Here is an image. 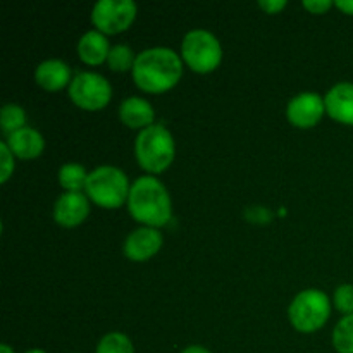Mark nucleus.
Returning a JSON list of instances; mask_svg holds the SVG:
<instances>
[{
  "instance_id": "17",
  "label": "nucleus",
  "mask_w": 353,
  "mask_h": 353,
  "mask_svg": "<svg viewBox=\"0 0 353 353\" xmlns=\"http://www.w3.org/2000/svg\"><path fill=\"white\" fill-rule=\"evenodd\" d=\"M90 172L85 171L81 164L78 162H69L64 164L59 171V183L65 192H81L86 186Z\"/></svg>"
},
{
  "instance_id": "29",
  "label": "nucleus",
  "mask_w": 353,
  "mask_h": 353,
  "mask_svg": "<svg viewBox=\"0 0 353 353\" xmlns=\"http://www.w3.org/2000/svg\"><path fill=\"white\" fill-rule=\"evenodd\" d=\"M26 353H47V352H43V350H38V348H34V350H30V352H26Z\"/></svg>"
},
{
  "instance_id": "12",
  "label": "nucleus",
  "mask_w": 353,
  "mask_h": 353,
  "mask_svg": "<svg viewBox=\"0 0 353 353\" xmlns=\"http://www.w3.org/2000/svg\"><path fill=\"white\" fill-rule=\"evenodd\" d=\"M326 112L333 119L353 126V83H338L324 97Z\"/></svg>"
},
{
  "instance_id": "10",
  "label": "nucleus",
  "mask_w": 353,
  "mask_h": 353,
  "mask_svg": "<svg viewBox=\"0 0 353 353\" xmlns=\"http://www.w3.org/2000/svg\"><path fill=\"white\" fill-rule=\"evenodd\" d=\"M164 238L157 228H138V230L131 231L128 234L126 241H124V255L134 262H143L147 259L154 257L159 250H161Z\"/></svg>"
},
{
  "instance_id": "24",
  "label": "nucleus",
  "mask_w": 353,
  "mask_h": 353,
  "mask_svg": "<svg viewBox=\"0 0 353 353\" xmlns=\"http://www.w3.org/2000/svg\"><path fill=\"white\" fill-rule=\"evenodd\" d=\"M331 6H333V2H330V0H305V2H303V7L314 14L326 12Z\"/></svg>"
},
{
  "instance_id": "8",
  "label": "nucleus",
  "mask_w": 353,
  "mask_h": 353,
  "mask_svg": "<svg viewBox=\"0 0 353 353\" xmlns=\"http://www.w3.org/2000/svg\"><path fill=\"white\" fill-rule=\"evenodd\" d=\"M137 17L133 0H100L92 9V23L102 33L116 34L128 30Z\"/></svg>"
},
{
  "instance_id": "20",
  "label": "nucleus",
  "mask_w": 353,
  "mask_h": 353,
  "mask_svg": "<svg viewBox=\"0 0 353 353\" xmlns=\"http://www.w3.org/2000/svg\"><path fill=\"white\" fill-rule=\"evenodd\" d=\"M24 124H26V114H24L23 107L16 105V103H7V105L2 107V110H0V128L7 134L23 130Z\"/></svg>"
},
{
  "instance_id": "28",
  "label": "nucleus",
  "mask_w": 353,
  "mask_h": 353,
  "mask_svg": "<svg viewBox=\"0 0 353 353\" xmlns=\"http://www.w3.org/2000/svg\"><path fill=\"white\" fill-rule=\"evenodd\" d=\"M0 353H14V350L9 347V345L3 343V345H0Z\"/></svg>"
},
{
  "instance_id": "13",
  "label": "nucleus",
  "mask_w": 353,
  "mask_h": 353,
  "mask_svg": "<svg viewBox=\"0 0 353 353\" xmlns=\"http://www.w3.org/2000/svg\"><path fill=\"white\" fill-rule=\"evenodd\" d=\"M119 117L126 126L133 130H145L154 124V107L140 97H128L119 105Z\"/></svg>"
},
{
  "instance_id": "16",
  "label": "nucleus",
  "mask_w": 353,
  "mask_h": 353,
  "mask_svg": "<svg viewBox=\"0 0 353 353\" xmlns=\"http://www.w3.org/2000/svg\"><path fill=\"white\" fill-rule=\"evenodd\" d=\"M109 40L105 34L99 30L86 31L78 43V55L83 62L90 65L102 64L109 57Z\"/></svg>"
},
{
  "instance_id": "1",
  "label": "nucleus",
  "mask_w": 353,
  "mask_h": 353,
  "mask_svg": "<svg viewBox=\"0 0 353 353\" xmlns=\"http://www.w3.org/2000/svg\"><path fill=\"white\" fill-rule=\"evenodd\" d=\"M131 72L138 88L162 93L176 86L183 74V64L172 48L154 47L137 55Z\"/></svg>"
},
{
  "instance_id": "7",
  "label": "nucleus",
  "mask_w": 353,
  "mask_h": 353,
  "mask_svg": "<svg viewBox=\"0 0 353 353\" xmlns=\"http://www.w3.org/2000/svg\"><path fill=\"white\" fill-rule=\"evenodd\" d=\"M69 97L81 109L99 110L109 103L112 88L102 74L78 72L69 85Z\"/></svg>"
},
{
  "instance_id": "11",
  "label": "nucleus",
  "mask_w": 353,
  "mask_h": 353,
  "mask_svg": "<svg viewBox=\"0 0 353 353\" xmlns=\"http://www.w3.org/2000/svg\"><path fill=\"white\" fill-rule=\"evenodd\" d=\"M90 203L81 192H65L54 205L55 223L64 228L79 226L88 217Z\"/></svg>"
},
{
  "instance_id": "21",
  "label": "nucleus",
  "mask_w": 353,
  "mask_h": 353,
  "mask_svg": "<svg viewBox=\"0 0 353 353\" xmlns=\"http://www.w3.org/2000/svg\"><path fill=\"white\" fill-rule=\"evenodd\" d=\"M95 353H134V348L126 334L114 331L100 340Z\"/></svg>"
},
{
  "instance_id": "26",
  "label": "nucleus",
  "mask_w": 353,
  "mask_h": 353,
  "mask_svg": "<svg viewBox=\"0 0 353 353\" xmlns=\"http://www.w3.org/2000/svg\"><path fill=\"white\" fill-rule=\"evenodd\" d=\"M334 6L343 10V12L353 14V0H338V2H334Z\"/></svg>"
},
{
  "instance_id": "4",
  "label": "nucleus",
  "mask_w": 353,
  "mask_h": 353,
  "mask_svg": "<svg viewBox=\"0 0 353 353\" xmlns=\"http://www.w3.org/2000/svg\"><path fill=\"white\" fill-rule=\"evenodd\" d=\"M86 193L97 205L103 209H117L130 196L128 176L116 165H100L88 174Z\"/></svg>"
},
{
  "instance_id": "9",
  "label": "nucleus",
  "mask_w": 353,
  "mask_h": 353,
  "mask_svg": "<svg viewBox=\"0 0 353 353\" xmlns=\"http://www.w3.org/2000/svg\"><path fill=\"white\" fill-rule=\"evenodd\" d=\"M326 112V103L319 93L303 92L290 100L286 116L296 128H312Z\"/></svg>"
},
{
  "instance_id": "22",
  "label": "nucleus",
  "mask_w": 353,
  "mask_h": 353,
  "mask_svg": "<svg viewBox=\"0 0 353 353\" xmlns=\"http://www.w3.org/2000/svg\"><path fill=\"white\" fill-rule=\"evenodd\" d=\"M334 305L340 312L353 314V285H341L334 292Z\"/></svg>"
},
{
  "instance_id": "14",
  "label": "nucleus",
  "mask_w": 353,
  "mask_h": 353,
  "mask_svg": "<svg viewBox=\"0 0 353 353\" xmlns=\"http://www.w3.org/2000/svg\"><path fill=\"white\" fill-rule=\"evenodd\" d=\"M7 145L10 152L19 159H34L41 155L45 148V140L40 131L33 130L30 126H24L23 130H17L7 137Z\"/></svg>"
},
{
  "instance_id": "5",
  "label": "nucleus",
  "mask_w": 353,
  "mask_h": 353,
  "mask_svg": "<svg viewBox=\"0 0 353 353\" xmlns=\"http://www.w3.org/2000/svg\"><path fill=\"white\" fill-rule=\"evenodd\" d=\"M330 296L321 290H303L295 296L288 309L290 321L300 333H314L321 330L330 319Z\"/></svg>"
},
{
  "instance_id": "15",
  "label": "nucleus",
  "mask_w": 353,
  "mask_h": 353,
  "mask_svg": "<svg viewBox=\"0 0 353 353\" xmlns=\"http://www.w3.org/2000/svg\"><path fill=\"white\" fill-rule=\"evenodd\" d=\"M34 79L41 88L48 92L64 88L65 85H71V68L61 59H48L43 61L34 71Z\"/></svg>"
},
{
  "instance_id": "18",
  "label": "nucleus",
  "mask_w": 353,
  "mask_h": 353,
  "mask_svg": "<svg viewBox=\"0 0 353 353\" xmlns=\"http://www.w3.org/2000/svg\"><path fill=\"white\" fill-rule=\"evenodd\" d=\"M333 345L338 353H353V314L345 316L334 326Z\"/></svg>"
},
{
  "instance_id": "19",
  "label": "nucleus",
  "mask_w": 353,
  "mask_h": 353,
  "mask_svg": "<svg viewBox=\"0 0 353 353\" xmlns=\"http://www.w3.org/2000/svg\"><path fill=\"white\" fill-rule=\"evenodd\" d=\"M134 61H137V55L131 50V47L128 45H114L110 47L109 57H107V64L112 71L123 72V71H133Z\"/></svg>"
},
{
  "instance_id": "6",
  "label": "nucleus",
  "mask_w": 353,
  "mask_h": 353,
  "mask_svg": "<svg viewBox=\"0 0 353 353\" xmlns=\"http://www.w3.org/2000/svg\"><path fill=\"white\" fill-rule=\"evenodd\" d=\"M181 55L186 64L196 72L214 71L221 64L223 48L216 34L207 30H192L185 34L181 43Z\"/></svg>"
},
{
  "instance_id": "25",
  "label": "nucleus",
  "mask_w": 353,
  "mask_h": 353,
  "mask_svg": "<svg viewBox=\"0 0 353 353\" xmlns=\"http://www.w3.org/2000/svg\"><path fill=\"white\" fill-rule=\"evenodd\" d=\"M259 7L264 9L268 14H276L281 9H285L286 2L285 0H261V2H259Z\"/></svg>"
},
{
  "instance_id": "3",
  "label": "nucleus",
  "mask_w": 353,
  "mask_h": 353,
  "mask_svg": "<svg viewBox=\"0 0 353 353\" xmlns=\"http://www.w3.org/2000/svg\"><path fill=\"white\" fill-rule=\"evenodd\" d=\"M134 154L145 171L152 174L165 171L174 161V138L162 124H152L140 131L134 141Z\"/></svg>"
},
{
  "instance_id": "23",
  "label": "nucleus",
  "mask_w": 353,
  "mask_h": 353,
  "mask_svg": "<svg viewBox=\"0 0 353 353\" xmlns=\"http://www.w3.org/2000/svg\"><path fill=\"white\" fill-rule=\"evenodd\" d=\"M14 172V154L10 152L7 141L0 143V183L9 181Z\"/></svg>"
},
{
  "instance_id": "2",
  "label": "nucleus",
  "mask_w": 353,
  "mask_h": 353,
  "mask_svg": "<svg viewBox=\"0 0 353 353\" xmlns=\"http://www.w3.org/2000/svg\"><path fill=\"white\" fill-rule=\"evenodd\" d=\"M128 209L148 228H161L171 221L172 205L165 186L154 176H141L131 185Z\"/></svg>"
},
{
  "instance_id": "27",
  "label": "nucleus",
  "mask_w": 353,
  "mask_h": 353,
  "mask_svg": "<svg viewBox=\"0 0 353 353\" xmlns=\"http://www.w3.org/2000/svg\"><path fill=\"white\" fill-rule=\"evenodd\" d=\"M181 353H210V352L207 350V348L199 347V345H192V347L185 348V350H183Z\"/></svg>"
}]
</instances>
